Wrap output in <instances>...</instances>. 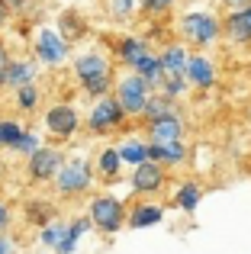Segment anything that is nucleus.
Returning a JSON list of instances; mask_svg holds the SVG:
<instances>
[{
    "instance_id": "obj_31",
    "label": "nucleus",
    "mask_w": 251,
    "mask_h": 254,
    "mask_svg": "<svg viewBox=\"0 0 251 254\" xmlns=\"http://www.w3.org/2000/svg\"><path fill=\"white\" fill-rule=\"evenodd\" d=\"M132 6H135L132 0H110V13H113L116 19H126L132 13Z\"/></svg>"
},
{
    "instance_id": "obj_17",
    "label": "nucleus",
    "mask_w": 251,
    "mask_h": 254,
    "mask_svg": "<svg viewBox=\"0 0 251 254\" xmlns=\"http://www.w3.org/2000/svg\"><path fill=\"white\" fill-rule=\"evenodd\" d=\"M90 225H94V222H90V216H87V219H74V222L64 229V238H62V245H58L55 251H58V254H71V251H74V245L81 242V235L90 229Z\"/></svg>"
},
{
    "instance_id": "obj_20",
    "label": "nucleus",
    "mask_w": 251,
    "mask_h": 254,
    "mask_svg": "<svg viewBox=\"0 0 251 254\" xmlns=\"http://www.w3.org/2000/svg\"><path fill=\"white\" fill-rule=\"evenodd\" d=\"M161 206H135L132 209V216H129V225L132 229H145V225H155V222H161Z\"/></svg>"
},
{
    "instance_id": "obj_38",
    "label": "nucleus",
    "mask_w": 251,
    "mask_h": 254,
    "mask_svg": "<svg viewBox=\"0 0 251 254\" xmlns=\"http://www.w3.org/2000/svg\"><path fill=\"white\" fill-rule=\"evenodd\" d=\"M0 254H13V248H10V242H6V235H0Z\"/></svg>"
},
{
    "instance_id": "obj_36",
    "label": "nucleus",
    "mask_w": 251,
    "mask_h": 254,
    "mask_svg": "<svg viewBox=\"0 0 251 254\" xmlns=\"http://www.w3.org/2000/svg\"><path fill=\"white\" fill-rule=\"evenodd\" d=\"M6 222H10V209H6V203H0V232L6 229Z\"/></svg>"
},
{
    "instance_id": "obj_11",
    "label": "nucleus",
    "mask_w": 251,
    "mask_h": 254,
    "mask_svg": "<svg viewBox=\"0 0 251 254\" xmlns=\"http://www.w3.org/2000/svg\"><path fill=\"white\" fill-rule=\"evenodd\" d=\"M148 158L158 161V164H181L184 158H187V148H184L181 138H177V142H151Z\"/></svg>"
},
{
    "instance_id": "obj_23",
    "label": "nucleus",
    "mask_w": 251,
    "mask_h": 254,
    "mask_svg": "<svg viewBox=\"0 0 251 254\" xmlns=\"http://www.w3.org/2000/svg\"><path fill=\"white\" fill-rule=\"evenodd\" d=\"M120 148H107L100 151V161H97V168H100L103 177H116V171H120Z\"/></svg>"
},
{
    "instance_id": "obj_37",
    "label": "nucleus",
    "mask_w": 251,
    "mask_h": 254,
    "mask_svg": "<svg viewBox=\"0 0 251 254\" xmlns=\"http://www.w3.org/2000/svg\"><path fill=\"white\" fill-rule=\"evenodd\" d=\"M6 64H10V52H6V45L0 42V71H6Z\"/></svg>"
},
{
    "instance_id": "obj_32",
    "label": "nucleus",
    "mask_w": 251,
    "mask_h": 254,
    "mask_svg": "<svg viewBox=\"0 0 251 254\" xmlns=\"http://www.w3.org/2000/svg\"><path fill=\"white\" fill-rule=\"evenodd\" d=\"M174 6V0H142V10L145 13H164Z\"/></svg>"
},
{
    "instance_id": "obj_14",
    "label": "nucleus",
    "mask_w": 251,
    "mask_h": 254,
    "mask_svg": "<svg viewBox=\"0 0 251 254\" xmlns=\"http://www.w3.org/2000/svg\"><path fill=\"white\" fill-rule=\"evenodd\" d=\"M74 71L81 81H87V77H97V74H110V64L103 55H81L74 62Z\"/></svg>"
},
{
    "instance_id": "obj_5",
    "label": "nucleus",
    "mask_w": 251,
    "mask_h": 254,
    "mask_svg": "<svg viewBox=\"0 0 251 254\" xmlns=\"http://www.w3.org/2000/svg\"><path fill=\"white\" fill-rule=\"evenodd\" d=\"M116 100L123 103L126 116H138V113L145 110V100H148V84L142 81V74L120 81V87H116Z\"/></svg>"
},
{
    "instance_id": "obj_33",
    "label": "nucleus",
    "mask_w": 251,
    "mask_h": 254,
    "mask_svg": "<svg viewBox=\"0 0 251 254\" xmlns=\"http://www.w3.org/2000/svg\"><path fill=\"white\" fill-rule=\"evenodd\" d=\"M13 148H16V151H23V155H32V151H36L39 145H36V138H32L29 132H23V138H19V142L13 145Z\"/></svg>"
},
{
    "instance_id": "obj_15",
    "label": "nucleus",
    "mask_w": 251,
    "mask_h": 254,
    "mask_svg": "<svg viewBox=\"0 0 251 254\" xmlns=\"http://www.w3.org/2000/svg\"><path fill=\"white\" fill-rule=\"evenodd\" d=\"M58 26H62V32L58 36L64 39V42H77V39L87 36V26H84V16H77V13H62V19H58Z\"/></svg>"
},
{
    "instance_id": "obj_30",
    "label": "nucleus",
    "mask_w": 251,
    "mask_h": 254,
    "mask_svg": "<svg viewBox=\"0 0 251 254\" xmlns=\"http://www.w3.org/2000/svg\"><path fill=\"white\" fill-rule=\"evenodd\" d=\"M29 219H32V222H49V219H52V209H49V203H32L29 206Z\"/></svg>"
},
{
    "instance_id": "obj_7",
    "label": "nucleus",
    "mask_w": 251,
    "mask_h": 254,
    "mask_svg": "<svg viewBox=\"0 0 251 254\" xmlns=\"http://www.w3.org/2000/svg\"><path fill=\"white\" fill-rule=\"evenodd\" d=\"M45 129H49L52 135H58V138L74 135V132H77V113H74V106H68V103L52 106V110L45 113Z\"/></svg>"
},
{
    "instance_id": "obj_22",
    "label": "nucleus",
    "mask_w": 251,
    "mask_h": 254,
    "mask_svg": "<svg viewBox=\"0 0 251 254\" xmlns=\"http://www.w3.org/2000/svg\"><path fill=\"white\" fill-rule=\"evenodd\" d=\"M168 113H174L171 110V97H148L145 100V110H142V116L148 119H161V116H168Z\"/></svg>"
},
{
    "instance_id": "obj_2",
    "label": "nucleus",
    "mask_w": 251,
    "mask_h": 254,
    "mask_svg": "<svg viewBox=\"0 0 251 254\" xmlns=\"http://www.w3.org/2000/svg\"><path fill=\"white\" fill-rule=\"evenodd\" d=\"M90 222H94L100 232H110V235L120 232L123 222H126L123 203H120V199H113V196H97L94 203H90Z\"/></svg>"
},
{
    "instance_id": "obj_6",
    "label": "nucleus",
    "mask_w": 251,
    "mask_h": 254,
    "mask_svg": "<svg viewBox=\"0 0 251 254\" xmlns=\"http://www.w3.org/2000/svg\"><path fill=\"white\" fill-rule=\"evenodd\" d=\"M126 119V110H123V103L116 97H100V103L90 110V129L94 132H110V129H116Z\"/></svg>"
},
{
    "instance_id": "obj_12",
    "label": "nucleus",
    "mask_w": 251,
    "mask_h": 254,
    "mask_svg": "<svg viewBox=\"0 0 251 254\" xmlns=\"http://www.w3.org/2000/svg\"><path fill=\"white\" fill-rule=\"evenodd\" d=\"M184 74H187V81H190V84H196V87H213V81H216L213 64H209L203 55L187 58V68H184Z\"/></svg>"
},
{
    "instance_id": "obj_1",
    "label": "nucleus",
    "mask_w": 251,
    "mask_h": 254,
    "mask_svg": "<svg viewBox=\"0 0 251 254\" xmlns=\"http://www.w3.org/2000/svg\"><path fill=\"white\" fill-rule=\"evenodd\" d=\"M90 184H94V171H90V164L84 161V158H77V161H71V164H62V171L55 174V187H58L62 196H77V193H84Z\"/></svg>"
},
{
    "instance_id": "obj_26",
    "label": "nucleus",
    "mask_w": 251,
    "mask_h": 254,
    "mask_svg": "<svg viewBox=\"0 0 251 254\" xmlns=\"http://www.w3.org/2000/svg\"><path fill=\"white\" fill-rule=\"evenodd\" d=\"M120 158H123V161H129V164H142V161H148V145L129 142V145H123V148H120Z\"/></svg>"
},
{
    "instance_id": "obj_24",
    "label": "nucleus",
    "mask_w": 251,
    "mask_h": 254,
    "mask_svg": "<svg viewBox=\"0 0 251 254\" xmlns=\"http://www.w3.org/2000/svg\"><path fill=\"white\" fill-rule=\"evenodd\" d=\"M19 138H23V126L13 123V119H3V123H0V145H3V148H13Z\"/></svg>"
},
{
    "instance_id": "obj_10",
    "label": "nucleus",
    "mask_w": 251,
    "mask_h": 254,
    "mask_svg": "<svg viewBox=\"0 0 251 254\" xmlns=\"http://www.w3.org/2000/svg\"><path fill=\"white\" fill-rule=\"evenodd\" d=\"M148 132H151V142H177V138L184 135V123L174 113H168V116H161V119H151Z\"/></svg>"
},
{
    "instance_id": "obj_34",
    "label": "nucleus",
    "mask_w": 251,
    "mask_h": 254,
    "mask_svg": "<svg viewBox=\"0 0 251 254\" xmlns=\"http://www.w3.org/2000/svg\"><path fill=\"white\" fill-rule=\"evenodd\" d=\"M0 3H3L10 13H23L26 6H29V0H0Z\"/></svg>"
},
{
    "instance_id": "obj_9",
    "label": "nucleus",
    "mask_w": 251,
    "mask_h": 254,
    "mask_svg": "<svg viewBox=\"0 0 251 254\" xmlns=\"http://www.w3.org/2000/svg\"><path fill=\"white\" fill-rule=\"evenodd\" d=\"M36 55H39V62H45V64H58V62H64V55H68V42H64L58 32L42 29L39 39H36Z\"/></svg>"
},
{
    "instance_id": "obj_40",
    "label": "nucleus",
    "mask_w": 251,
    "mask_h": 254,
    "mask_svg": "<svg viewBox=\"0 0 251 254\" xmlns=\"http://www.w3.org/2000/svg\"><path fill=\"white\" fill-rule=\"evenodd\" d=\"M245 16H248V23H251V6H248V10H245Z\"/></svg>"
},
{
    "instance_id": "obj_3",
    "label": "nucleus",
    "mask_w": 251,
    "mask_h": 254,
    "mask_svg": "<svg viewBox=\"0 0 251 254\" xmlns=\"http://www.w3.org/2000/svg\"><path fill=\"white\" fill-rule=\"evenodd\" d=\"M181 29L193 45H209V42H216L222 26H219V19L209 16V13H187V16L181 19Z\"/></svg>"
},
{
    "instance_id": "obj_18",
    "label": "nucleus",
    "mask_w": 251,
    "mask_h": 254,
    "mask_svg": "<svg viewBox=\"0 0 251 254\" xmlns=\"http://www.w3.org/2000/svg\"><path fill=\"white\" fill-rule=\"evenodd\" d=\"M158 58H161L164 74H184V68H187V52H184L181 45H168Z\"/></svg>"
},
{
    "instance_id": "obj_25",
    "label": "nucleus",
    "mask_w": 251,
    "mask_h": 254,
    "mask_svg": "<svg viewBox=\"0 0 251 254\" xmlns=\"http://www.w3.org/2000/svg\"><path fill=\"white\" fill-rule=\"evenodd\" d=\"M196 203H200V190H196V184H184L181 190H177V206H181L184 212H193Z\"/></svg>"
},
{
    "instance_id": "obj_28",
    "label": "nucleus",
    "mask_w": 251,
    "mask_h": 254,
    "mask_svg": "<svg viewBox=\"0 0 251 254\" xmlns=\"http://www.w3.org/2000/svg\"><path fill=\"white\" fill-rule=\"evenodd\" d=\"M164 97H181L184 93V87H187V74H164Z\"/></svg>"
},
{
    "instance_id": "obj_29",
    "label": "nucleus",
    "mask_w": 251,
    "mask_h": 254,
    "mask_svg": "<svg viewBox=\"0 0 251 254\" xmlns=\"http://www.w3.org/2000/svg\"><path fill=\"white\" fill-rule=\"evenodd\" d=\"M36 87H32V84H23V87H16V106H19V110H26V113H29V110H36Z\"/></svg>"
},
{
    "instance_id": "obj_27",
    "label": "nucleus",
    "mask_w": 251,
    "mask_h": 254,
    "mask_svg": "<svg viewBox=\"0 0 251 254\" xmlns=\"http://www.w3.org/2000/svg\"><path fill=\"white\" fill-rule=\"evenodd\" d=\"M64 229H68V225H62V222H45V229H42V245L58 248V245H62V238H64Z\"/></svg>"
},
{
    "instance_id": "obj_8",
    "label": "nucleus",
    "mask_w": 251,
    "mask_h": 254,
    "mask_svg": "<svg viewBox=\"0 0 251 254\" xmlns=\"http://www.w3.org/2000/svg\"><path fill=\"white\" fill-rule=\"evenodd\" d=\"M164 187V168L158 161H142L135 164V174H132V190L135 193H155Z\"/></svg>"
},
{
    "instance_id": "obj_16",
    "label": "nucleus",
    "mask_w": 251,
    "mask_h": 254,
    "mask_svg": "<svg viewBox=\"0 0 251 254\" xmlns=\"http://www.w3.org/2000/svg\"><path fill=\"white\" fill-rule=\"evenodd\" d=\"M226 32H229V39H235V42H251V23H248L245 10H232L229 13Z\"/></svg>"
},
{
    "instance_id": "obj_21",
    "label": "nucleus",
    "mask_w": 251,
    "mask_h": 254,
    "mask_svg": "<svg viewBox=\"0 0 251 254\" xmlns=\"http://www.w3.org/2000/svg\"><path fill=\"white\" fill-rule=\"evenodd\" d=\"M6 84L10 87L32 84V64L29 62H10L6 64Z\"/></svg>"
},
{
    "instance_id": "obj_19",
    "label": "nucleus",
    "mask_w": 251,
    "mask_h": 254,
    "mask_svg": "<svg viewBox=\"0 0 251 254\" xmlns=\"http://www.w3.org/2000/svg\"><path fill=\"white\" fill-rule=\"evenodd\" d=\"M148 52L151 49H148L145 39H123V42H120V58H123L126 64H132V68H135V62L142 55H148Z\"/></svg>"
},
{
    "instance_id": "obj_4",
    "label": "nucleus",
    "mask_w": 251,
    "mask_h": 254,
    "mask_svg": "<svg viewBox=\"0 0 251 254\" xmlns=\"http://www.w3.org/2000/svg\"><path fill=\"white\" fill-rule=\"evenodd\" d=\"M62 151L55 148H36L29 155V180L32 184H49V180H55V174L62 171Z\"/></svg>"
},
{
    "instance_id": "obj_35",
    "label": "nucleus",
    "mask_w": 251,
    "mask_h": 254,
    "mask_svg": "<svg viewBox=\"0 0 251 254\" xmlns=\"http://www.w3.org/2000/svg\"><path fill=\"white\" fill-rule=\"evenodd\" d=\"M226 6H229V10H248L251 0H226Z\"/></svg>"
},
{
    "instance_id": "obj_13",
    "label": "nucleus",
    "mask_w": 251,
    "mask_h": 254,
    "mask_svg": "<svg viewBox=\"0 0 251 254\" xmlns=\"http://www.w3.org/2000/svg\"><path fill=\"white\" fill-rule=\"evenodd\" d=\"M135 71L142 74V81L148 84V87H161V81H164V68H161V58L158 55H142L135 62Z\"/></svg>"
},
{
    "instance_id": "obj_39",
    "label": "nucleus",
    "mask_w": 251,
    "mask_h": 254,
    "mask_svg": "<svg viewBox=\"0 0 251 254\" xmlns=\"http://www.w3.org/2000/svg\"><path fill=\"white\" fill-rule=\"evenodd\" d=\"M6 16H10V10H6V6H3V3H0V26H3V23H6Z\"/></svg>"
}]
</instances>
